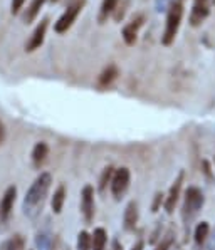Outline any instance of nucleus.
Returning <instances> with one entry per match:
<instances>
[{
    "instance_id": "1",
    "label": "nucleus",
    "mask_w": 215,
    "mask_h": 250,
    "mask_svg": "<svg viewBox=\"0 0 215 250\" xmlns=\"http://www.w3.org/2000/svg\"><path fill=\"white\" fill-rule=\"evenodd\" d=\"M51 183H52V176L46 172L40 173V175L34 180L31 188L25 193L24 205H22V210H24V213L27 215V217L36 218L37 215H39V212L42 210L46 196L49 190H51Z\"/></svg>"
},
{
    "instance_id": "2",
    "label": "nucleus",
    "mask_w": 215,
    "mask_h": 250,
    "mask_svg": "<svg viewBox=\"0 0 215 250\" xmlns=\"http://www.w3.org/2000/svg\"><path fill=\"white\" fill-rule=\"evenodd\" d=\"M183 0H172L167 9V20H165V29H163V36H161V44L163 45H172L175 40L176 34L180 30L182 25V19H183Z\"/></svg>"
},
{
    "instance_id": "3",
    "label": "nucleus",
    "mask_w": 215,
    "mask_h": 250,
    "mask_svg": "<svg viewBox=\"0 0 215 250\" xmlns=\"http://www.w3.org/2000/svg\"><path fill=\"white\" fill-rule=\"evenodd\" d=\"M203 203H205V196L198 190L197 187H190L185 192V200L182 207V218L185 223H190L195 217L198 215V212L202 210Z\"/></svg>"
},
{
    "instance_id": "4",
    "label": "nucleus",
    "mask_w": 215,
    "mask_h": 250,
    "mask_svg": "<svg viewBox=\"0 0 215 250\" xmlns=\"http://www.w3.org/2000/svg\"><path fill=\"white\" fill-rule=\"evenodd\" d=\"M84 5H86V0H73L67 5V9L61 14V17L58 19V22L54 24L56 34H66L67 30L73 27L76 19L79 17V14L84 9Z\"/></svg>"
},
{
    "instance_id": "5",
    "label": "nucleus",
    "mask_w": 215,
    "mask_h": 250,
    "mask_svg": "<svg viewBox=\"0 0 215 250\" xmlns=\"http://www.w3.org/2000/svg\"><path fill=\"white\" fill-rule=\"evenodd\" d=\"M130 178H131L130 170L124 168V166H123V168L115 170L109 187H111V193H113V196H115L116 200L121 198V196L124 195V192L128 190V187H130Z\"/></svg>"
},
{
    "instance_id": "6",
    "label": "nucleus",
    "mask_w": 215,
    "mask_h": 250,
    "mask_svg": "<svg viewBox=\"0 0 215 250\" xmlns=\"http://www.w3.org/2000/svg\"><path fill=\"white\" fill-rule=\"evenodd\" d=\"M143 24H145V14H141V12L135 14L133 17L130 19V22H128L121 30L124 44L135 45V42H137V39H138L139 29L143 27Z\"/></svg>"
},
{
    "instance_id": "7",
    "label": "nucleus",
    "mask_w": 215,
    "mask_h": 250,
    "mask_svg": "<svg viewBox=\"0 0 215 250\" xmlns=\"http://www.w3.org/2000/svg\"><path fill=\"white\" fill-rule=\"evenodd\" d=\"M210 3L212 0H194L190 17H188L192 27H200L207 20V17L210 15Z\"/></svg>"
},
{
    "instance_id": "8",
    "label": "nucleus",
    "mask_w": 215,
    "mask_h": 250,
    "mask_svg": "<svg viewBox=\"0 0 215 250\" xmlns=\"http://www.w3.org/2000/svg\"><path fill=\"white\" fill-rule=\"evenodd\" d=\"M94 210H96V203H94V188L91 185H86L81 192V213H82V217H84L86 223L93 222Z\"/></svg>"
},
{
    "instance_id": "9",
    "label": "nucleus",
    "mask_w": 215,
    "mask_h": 250,
    "mask_svg": "<svg viewBox=\"0 0 215 250\" xmlns=\"http://www.w3.org/2000/svg\"><path fill=\"white\" fill-rule=\"evenodd\" d=\"M49 17H44L42 20L37 24V27L34 29L32 36L29 37L27 44H25V51L27 52H34L36 49H39L40 45L44 44V40H46V34H47V29H49Z\"/></svg>"
},
{
    "instance_id": "10",
    "label": "nucleus",
    "mask_w": 215,
    "mask_h": 250,
    "mask_svg": "<svg viewBox=\"0 0 215 250\" xmlns=\"http://www.w3.org/2000/svg\"><path fill=\"white\" fill-rule=\"evenodd\" d=\"M16 196H17V188L16 187H9L3 193L2 200H0V220L7 222L10 218V213L14 210V203H16Z\"/></svg>"
},
{
    "instance_id": "11",
    "label": "nucleus",
    "mask_w": 215,
    "mask_h": 250,
    "mask_svg": "<svg viewBox=\"0 0 215 250\" xmlns=\"http://www.w3.org/2000/svg\"><path fill=\"white\" fill-rule=\"evenodd\" d=\"M182 185H183V172H180V173H178V176H176V180L173 181L172 188H170L167 198H165V202H163L165 210H167L168 213H172V212L175 210L176 203H178L180 192H182Z\"/></svg>"
},
{
    "instance_id": "12",
    "label": "nucleus",
    "mask_w": 215,
    "mask_h": 250,
    "mask_svg": "<svg viewBox=\"0 0 215 250\" xmlns=\"http://www.w3.org/2000/svg\"><path fill=\"white\" fill-rule=\"evenodd\" d=\"M138 203L137 202H130L124 208V215H123V225L126 230H133L138 223Z\"/></svg>"
},
{
    "instance_id": "13",
    "label": "nucleus",
    "mask_w": 215,
    "mask_h": 250,
    "mask_svg": "<svg viewBox=\"0 0 215 250\" xmlns=\"http://www.w3.org/2000/svg\"><path fill=\"white\" fill-rule=\"evenodd\" d=\"M118 74H119L118 67H116L115 64H109L108 67H104L103 73H101L99 77H98V88H99V89H106L108 86H111L113 81L118 77Z\"/></svg>"
},
{
    "instance_id": "14",
    "label": "nucleus",
    "mask_w": 215,
    "mask_h": 250,
    "mask_svg": "<svg viewBox=\"0 0 215 250\" xmlns=\"http://www.w3.org/2000/svg\"><path fill=\"white\" fill-rule=\"evenodd\" d=\"M119 2H121V0H103V3H101V9H99V15H98V20H99V24H104V22H106L108 19L116 12Z\"/></svg>"
},
{
    "instance_id": "15",
    "label": "nucleus",
    "mask_w": 215,
    "mask_h": 250,
    "mask_svg": "<svg viewBox=\"0 0 215 250\" xmlns=\"http://www.w3.org/2000/svg\"><path fill=\"white\" fill-rule=\"evenodd\" d=\"M108 244V233L104 229L98 227L91 233V250H106Z\"/></svg>"
},
{
    "instance_id": "16",
    "label": "nucleus",
    "mask_w": 215,
    "mask_h": 250,
    "mask_svg": "<svg viewBox=\"0 0 215 250\" xmlns=\"http://www.w3.org/2000/svg\"><path fill=\"white\" fill-rule=\"evenodd\" d=\"M47 0H32L31 3H29V7L25 9V12H24V22L25 24H32L34 20L37 19V15H39L40 12V9L44 7V3H46Z\"/></svg>"
},
{
    "instance_id": "17",
    "label": "nucleus",
    "mask_w": 215,
    "mask_h": 250,
    "mask_svg": "<svg viewBox=\"0 0 215 250\" xmlns=\"http://www.w3.org/2000/svg\"><path fill=\"white\" fill-rule=\"evenodd\" d=\"M64 202H66V188H64V185H59L58 190L54 192L52 200H51L52 212H54V213H61L62 207H64Z\"/></svg>"
},
{
    "instance_id": "18",
    "label": "nucleus",
    "mask_w": 215,
    "mask_h": 250,
    "mask_svg": "<svg viewBox=\"0 0 215 250\" xmlns=\"http://www.w3.org/2000/svg\"><path fill=\"white\" fill-rule=\"evenodd\" d=\"M47 154H49V146L46 145V143H42V141L37 143V145L34 146V150H32V161H34V165L40 166L44 161H46Z\"/></svg>"
},
{
    "instance_id": "19",
    "label": "nucleus",
    "mask_w": 215,
    "mask_h": 250,
    "mask_svg": "<svg viewBox=\"0 0 215 250\" xmlns=\"http://www.w3.org/2000/svg\"><path fill=\"white\" fill-rule=\"evenodd\" d=\"M25 242L20 235H14L10 238H7L2 245H0V250H24Z\"/></svg>"
},
{
    "instance_id": "20",
    "label": "nucleus",
    "mask_w": 215,
    "mask_h": 250,
    "mask_svg": "<svg viewBox=\"0 0 215 250\" xmlns=\"http://www.w3.org/2000/svg\"><path fill=\"white\" fill-rule=\"evenodd\" d=\"M209 232H210V227H209V223L207 222H202V223H198L197 225V229H195V242H197L198 245H202L203 242L209 238Z\"/></svg>"
},
{
    "instance_id": "21",
    "label": "nucleus",
    "mask_w": 215,
    "mask_h": 250,
    "mask_svg": "<svg viewBox=\"0 0 215 250\" xmlns=\"http://www.w3.org/2000/svg\"><path fill=\"white\" fill-rule=\"evenodd\" d=\"M36 245L39 250H52V238L47 232H39L36 237Z\"/></svg>"
},
{
    "instance_id": "22",
    "label": "nucleus",
    "mask_w": 215,
    "mask_h": 250,
    "mask_svg": "<svg viewBox=\"0 0 215 250\" xmlns=\"http://www.w3.org/2000/svg\"><path fill=\"white\" fill-rule=\"evenodd\" d=\"M113 173H115L113 166H106V168L103 170V173H101V178H99V192L101 193H104V190H106V187H108V183H111Z\"/></svg>"
},
{
    "instance_id": "23",
    "label": "nucleus",
    "mask_w": 215,
    "mask_h": 250,
    "mask_svg": "<svg viewBox=\"0 0 215 250\" xmlns=\"http://www.w3.org/2000/svg\"><path fill=\"white\" fill-rule=\"evenodd\" d=\"M78 250H91V235L84 230L78 235Z\"/></svg>"
},
{
    "instance_id": "24",
    "label": "nucleus",
    "mask_w": 215,
    "mask_h": 250,
    "mask_svg": "<svg viewBox=\"0 0 215 250\" xmlns=\"http://www.w3.org/2000/svg\"><path fill=\"white\" fill-rule=\"evenodd\" d=\"M119 3H121V2H119ZM128 5H130V0H123L121 5H118V9H116V12L113 14V19H115L116 22H121V20H123L124 14H126Z\"/></svg>"
},
{
    "instance_id": "25",
    "label": "nucleus",
    "mask_w": 215,
    "mask_h": 250,
    "mask_svg": "<svg viewBox=\"0 0 215 250\" xmlns=\"http://www.w3.org/2000/svg\"><path fill=\"white\" fill-rule=\"evenodd\" d=\"M172 245H173V235L172 233H167L163 240L158 244L156 250H172Z\"/></svg>"
},
{
    "instance_id": "26",
    "label": "nucleus",
    "mask_w": 215,
    "mask_h": 250,
    "mask_svg": "<svg viewBox=\"0 0 215 250\" xmlns=\"http://www.w3.org/2000/svg\"><path fill=\"white\" fill-rule=\"evenodd\" d=\"M24 3H25V0H12V2H10V12L14 15L19 14L24 9Z\"/></svg>"
},
{
    "instance_id": "27",
    "label": "nucleus",
    "mask_w": 215,
    "mask_h": 250,
    "mask_svg": "<svg viewBox=\"0 0 215 250\" xmlns=\"http://www.w3.org/2000/svg\"><path fill=\"white\" fill-rule=\"evenodd\" d=\"M202 172H203V175H205V178H207L209 181H212V180H214L212 168H210V163L207 161V160H203V161H202Z\"/></svg>"
},
{
    "instance_id": "28",
    "label": "nucleus",
    "mask_w": 215,
    "mask_h": 250,
    "mask_svg": "<svg viewBox=\"0 0 215 250\" xmlns=\"http://www.w3.org/2000/svg\"><path fill=\"white\" fill-rule=\"evenodd\" d=\"M52 250H71L69 245H66L61 238H56V240H52Z\"/></svg>"
},
{
    "instance_id": "29",
    "label": "nucleus",
    "mask_w": 215,
    "mask_h": 250,
    "mask_svg": "<svg viewBox=\"0 0 215 250\" xmlns=\"http://www.w3.org/2000/svg\"><path fill=\"white\" fill-rule=\"evenodd\" d=\"M170 2H172V0H156V2H155L156 12H163V10H167L168 5H170Z\"/></svg>"
},
{
    "instance_id": "30",
    "label": "nucleus",
    "mask_w": 215,
    "mask_h": 250,
    "mask_svg": "<svg viewBox=\"0 0 215 250\" xmlns=\"http://www.w3.org/2000/svg\"><path fill=\"white\" fill-rule=\"evenodd\" d=\"M165 200H163V193H156L155 195V202H153V212H158V208H160V205L163 203Z\"/></svg>"
},
{
    "instance_id": "31",
    "label": "nucleus",
    "mask_w": 215,
    "mask_h": 250,
    "mask_svg": "<svg viewBox=\"0 0 215 250\" xmlns=\"http://www.w3.org/2000/svg\"><path fill=\"white\" fill-rule=\"evenodd\" d=\"M5 141V126H3V123L0 121V145Z\"/></svg>"
},
{
    "instance_id": "32",
    "label": "nucleus",
    "mask_w": 215,
    "mask_h": 250,
    "mask_svg": "<svg viewBox=\"0 0 215 250\" xmlns=\"http://www.w3.org/2000/svg\"><path fill=\"white\" fill-rule=\"evenodd\" d=\"M143 249H145V244H143L141 240H138L137 244H135L133 247H131V250H143Z\"/></svg>"
},
{
    "instance_id": "33",
    "label": "nucleus",
    "mask_w": 215,
    "mask_h": 250,
    "mask_svg": "<svg viewBox=\"0 0 215 250\" xmlns=\"http://www.w3.org/2000/svg\"><path fill=\"white\" fill-rule=\"evenodd\" d=\"M210 249H215V233H214V238H212V242H210Z\"/></svg>"
},
{
    "instance_id": "34",
    "label": "nucleus",
    "mask_w": 215,
    "mask_h": 250,
    "mask_svg": "<svg viewBox=\"0 0 215 250\" xmlns=\"http://www.w3.org/2000/svg\"><path fill=\"white\" fill-rule=\"evenodd\" d=\"M51 2H59V0H51Z\"/></svg>"
},
{
    "instance_id": "35",
    "label": "nucleus",
    "mask_w": 215,
    "mask_h": 250,
    "mask_svg": "<svg viewBox=\"0 0 215 250\" xmlns=\"http://www.w3.org/2000/svg\"><path fill=\"white\" fill-rule=\"evenodd\" d=\"M212 3H215V0H212Z\"/></svg>"
}]
</instances>
